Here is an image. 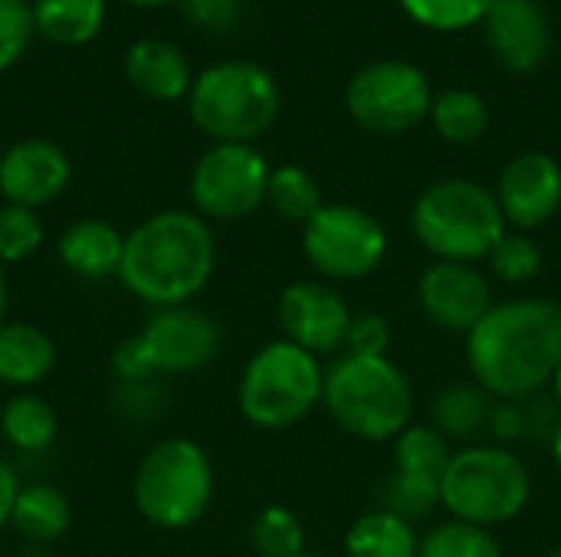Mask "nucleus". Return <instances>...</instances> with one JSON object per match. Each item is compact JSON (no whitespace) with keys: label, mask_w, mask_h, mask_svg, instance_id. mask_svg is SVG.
Wrapping results in <instances>:
<instances>
[{"label":"nucleus","mask_w":561,"mask_h":557,"mask_svg":"<svg viewBox=\"0 0 561 557\" xmlns=\"http://www.w3.org/2000/svg\"><path fill=\"white\" fill-rule=\"evenodd\" d=\"M7 305H10V286H7V272L0 263V325L7 322Z\"/></svg>","instance_id":"obj_39"},{"label":"nucleus","mask_w":561,"mask_h":557,"mask_svg":"<svg viewBox=\"0 0 561 557\" xmlns=\"http://www.w3.org/2000/svg\"><path fill=\"white\" fill-rule=\"evenodd\" d=\"M486 39L496 59L513 72H533L549 53V20L536 0H493L486 10Z\"/></svg>","instance_id":"obj_18"},{"label":"nucleus","mask_w":561,"mask_h":557,"mask_svg":"<svg viewBox=\"0 0 561 557\" xmlns=\"http://www.w3.org/2000/svg\"><path fill=\"white\" fill-rule=\"evenodd\" d=\"M325 371L316 355L293 341L263 345L240 378V414L260 430H289L322 404Z\"/></svg>","instance_id":"obj_7"},{"label":"nucleus","mask_w":561,"mask_h":557,"mask_svg":"<svg viewBox=\"0 0 561 557\" xmlns=\"http://www.w3.org/2000/svg\"><path fill=\"white\" fill-rule=\"evenodd\" d=\"M128 85L151 102H174L191 85L187 59L164 39H138L125 56Z\"/></svg>","instance_id":"obj_20"},{"label":"nucleus","mask_w":561,"mask_h":557,"mask_svg":"<svg viewBox=\"0 0 561 557\" xmlns=\"http://www.w3.org/2000/svg\"><path fill=\"white\" fill-rule=\"evenodd\" d=\"M128 3H138V7H158V3H171V0H128Z\"/></svg>","instance_id":"obj_42"},{"label":"nucleus","mask_w":561,"mask_h":557,"mask_svg":"<svg viewBox=\"0 0 561 557\" xmlns=\"http://www.w3.org/2000/svg\"><path fill=\"white\" fill-rule=\"evenodd\" d=\"M43 246V220L30 207H0V263H23Z\"/></svg>","instance_id":"obj_32"},{"label":"nucleus","mask_w":561,"mask_h":557,"mask_svg":"<svg viewBox=\"0 0 561 557\" xmlns=\"http://www.w3.org/2000/svg\"><path fill=\"white\" fill-rule=\"evenodd\" d=\"M33 33V10L26 0H0V72L10 69L26 49Z\"/></svg>","instance_id":"obj_34"},{"label":"nucleus","mask_w":561,"mask_h":557,"mask_svg":"<svg viewBox=\"0 0 561 557\" xmlns=\"http://www.w3.org/2000/svg\"><path fill=\"white\" fill-rule=\"evenodd\" d=\"M431 118H434V128L454 144H470V141L483 138V131L490 128V108L470 89L444 92L431 105Z\"/></svg>","instance_id":"obj_28"},{"label":"nucleus","mask_w":561,"mask_h":557,"mask_svg":"<svg viewBox=\"0 0 561 557\" xmlns=\"http://www.w3.org/2000/svg\"><path fill=\"white\" fill-rule=\"evenodd\" d=\"M417 305L431 325L470 335L493 309V289L477 263L437 259L417 279Z\"/></svg>","instance_id":"obj_15"},{"label":"nucleus","mask_w":561,"mask_h":557,"mask_svg":"<svg viewBox=\"0 0 561 557\" xmlns=\"http://www.w3.org/2000/svg\"><path fill=\"white\" fill-rule=\"evenodd\" d=\"M302 253L325 279H365L385 263L388 233L362 207L322 204V210L302 227Z\"/></svg>","instance_id":"obj_9"},{"label":"nucleus","mask_w":561,"mask_h":557,"mask_svg":"<svg viewBox=\"0 0 561 557\" xmlns=\"http://www.w3.org/2000/svg\"><path fill=\"white\" fill-rule=\"evenodd\" d=\"M105 20V0H36L33 26L62 46L89 43Z\"/></svg>","instance_id":"obj_25"},{"label":"nucleus","mask_w":561,"mask_h":557,"mask_svg":"<svg viewBox=\"0 0 561 557\" xmlns=\"http://www.w3.org/2000/svg\"><path fill=\"white\" fill-rule=\"evenodd\" d=\"M53 364H56V345L39 325L30 322L0 325V384L26 391L46 381Z\"/></svg>","instance_id":"obj_21"},{"label":"nucleus","mask_w":561,"mask_h":557,"mask_svg":"<svg viewBox=\"0 0 561 557\" xmlns=\"http://www.w3.org/2000/svg\"><path fill=\"white\" fill-rule=\"evenodd\" d=\"M552 460H556V466H559L561 473V420L559 427H556V433H552Z\"/></svg>","instance_id":"obj_40"},{"label":"nucleus","mask_w":561,"mask_h":557,"mask_svg":"<svg viewBox=\"0 0 561 557\" xmlns=\"http://www.w3.org/2000/svg\"><path fill=\"white\" fill-rule=\"evenodd\" d=\"M533 499L529 466L506 446L457 450L440 486V506L467 525L496 529L513 522Z\"/></svg>","instance_id":"obj_6"},{"label":"nucleus","mask_w":561,"mask_h":557,"mask_svg":"<svg viewBox=\"0 0 561 557\" xmlns=\"http://www.w3.org/2000/svg\"><path fill=\"white\" fill-rule=\"evenodd\" d=\"M217 246L207 220L187 210H161L125 236L122 286L151 309L191 305L210 282Z\"/></svg>","instance_id":"obj_2"},{"label":"nucleus","mask_w":561,"mask_h":557,"mask_svg":"<svg viewBox=\"0 0 561 557\" xmlns=\"http://www.w3.org/2000/svg\"><path fill=\"white\" fill-rule=\"evenodd\" d=\"M266 204L289 223H309L319 210H322V190L316 184V177L296 164H283L276 171H270V184H266Z\"/></svg>","instance_id":"obj_27"},{"label":"nucleus","mask_w":561,"mask_h":557,"mask_svg":"<svg viewBox=\"0 0 561 557\" xmlns=\"http://www.w3.org/2000/svg\"><path fill=\"white\" fill-rule=\"evenodd\" d=\"M546 557H561V548H552V552H549Z\"/></svg>","instance_id":"obj_43"},{"label":"nucleus","mask_w":561,"mask_h":557,"mask_svg":"<svg viewBox=\"0 0 561 557\" xmlns=\"http://www.w3.org/2000/svg\"><path fill=\"white\" fill-rule=\"evenodd\" d=\"M490 269L503 279V282H510V286H526V282H533L536 276H539V269H542V250H539V243L529 236V233H523V230H506L503 236H500V243L490 250Z\"/></svg>","instance_id":"obj_31"},{"label":"nucleus","mask_w":561,"mask_h":557,"mask_svg":"<svg viewBox=\"0 0 561 557\" xmlns=\"http://www.w3.org/2000/svg\"><path fill=\"white\" fill-rule=\"evenodd\" d=\"M16 492H20L16 469H13L7 460H0V529H3V525H10V515H13Z\"/></svg>","instance_id":"obj_38"},{"label":"nucleus","mask_w":561,"mask_h":557,"mask_svg":"<svg viewBox=\"0 0 561 557\" xmlns=\"http://www.w3.org/2000/svg\"><path fill=\"white\" fill-rule=\"evenodd\" d=\"M135 341L151 374H187L214 361L220 348V328L194 305H168L154 309Z\"/></svg>","instance_id":"obj_13"},{"label":"nucleus","mask_w":561,"mask_h":557,"mask_svg":"<svg viewBox=\"0 0 561 557\" xmlns=\"http://www.w3.org/2000/svg\"><path fill=\"white\" fill-rule=\"evenodd\" d=\"M417 243L447 263H480L506 233L496 194L467 177L431 184L411 210Z\"/></svg>","instance_id":"obj_4"},{"label":"nucleus","mask_w":561,"mask_h":557,"mask_svg":"<svg viewBox=\"0 0 561 557\" xmlns=\"http://www.w3.org/2000/svg\"><path fill=\"white\" fill-rule=\"evenodd\" d=\"M417 557H506L503 545L496 542V535L490 529H477L467 522H444L437 529H431L421 538V552Z\"/></svg>","instance_id":"obj_30"},{"label":"nucleus","mask_w":561,"mask_h":557,"mask_svg":"<svg viewBox=\"0 0 561 557\" xmlns=\"http://www.w3.org/2000/svg\"><path fill=\"white\" fill-rule=\"evenodd\" d=\"M496 204L506 217V227L536 230L549 223L561 207V164L546 151H526L513 158L496 187Z\"/></svg>","instance_id":"obj_16"},{"label":"nucleus","mask_w":561,"mask_h":557,"mask_svg":"<svg viewBox=\"0 0 561 557\" xmlns=\"http://www.w3.org/2000/svg\"><path fill=\"white\" fill-rule=\"evenodd\" d=\"M187 16L207 30H230L240 20V0H181Z\"/></svg>","instance_id":"obj_36"},{"label":"nucleus","mask_w":561,"mask_h":557,"mask_svg":"<svg viewBox=\"0 0 561 557\" xmlns=\"http://www.w3.org/2000/svg\"><path fill=\"white\" fill-rule=\"evenodd\" d=\"M59 263L82 279H105V276H118L122 269V256H125V236L95 217L76 220L62 230L59 243H56Z\"/></svg>","instance_id":"obj_19"},{"label":"nucleus","mask_w":561,"mask_h":557,"mask_svg":"<svg viewBox=\"0 0 561 557\" xmlns=\"http://www.w3.org/2000/svg\"><path fill=\"white\" fill-rule=\"evenodd\" d=\"M131 496L145 522L164 532H184L210 509L214 466L201 443L187 437L161 440L138 463Z\"/></svg>","instance_id":"obj_5"},{"label":"nucleus","mask_w":561,"mask_h":557,"mask_svg":"<svg viewBox=\"0 0 561 557\" xmlns=\"http://www.w3.org/2000/svg\"><path fill=\"white\" fill-rule=\"evenodd\" d=\"M404 10L434 30H460L477 23L480 16H486L493 0H401Z\"/></svg>","instance_id":"obj_33"},{"label":"nucleus","mask_w":561,"mask_h":557,"mask_svg":"<svg viewBox=\"0 0 561 557\" xmlns=\"http://www.w3.org/2000/svg\"><path fill=\"white\" fill-rule=\"evenodd\" d=\"M10 525L36 545H49L56 538H62L72 525V506L69 499L46 483H33V486H20L16 502H13V515Z\"/></svg>","instance_id":"obj_22"},{"label":"nucleus","mask_w":561,"mask_h":557,"mask_svg":"<svg viewBox=\"0 0 561 557\" xmlns=\"http://www.w3.org/2000/svg\"><path fill=\"white\" fill-rule=\"evenodd\" d=\"M299 557H325V555H309V552H306V555H299Z\"/></svg>","instance_id":"obj_44"},{"label":"nucleus","mask_w":561,"mask_h":557,"mask_svg":"<svg viewBox=\"0 0 561 557\" xmlns=\"http://www.w3.org/2000/svg\"><path fill=\"white\" fill-rule=\"evenodd\" d=\"M279 112V89L256 62H217L191 85V118L217 144H250Z\"/></svg>","instance_id":"obj_8"},{"label":"nucleus","mask_w":561,"mask_h":557,"mask_svg":"<svg viewBox=\"0 0 561 557\" xmlns=\"http://www.w3.org/2000/svg\"><path fill=\"white\" fill-rule=\"evenodd\" d=\"M250 545L260 557H299L306 555V529L302 519L286 506H266L250 529Z\"/></svg>","instance_id":"obj_29"},{"label":"nucleus","mask_w":561,"mask_h":557,"mask_svg":"<svg viewBox=\"0 0 561 557\" xmlns=\"http://www.w3.org/2000/svg\"><path fill=\"white\" fill-rule=\"evenodd\" d=\"M473 381L496 401L539 394L561 364V305L552 299H510L467 335Z\"/></svg>","instance_id":"obj_1"},{"label":"nucleus","mask_w":561,"mask_h":557,"mask_svg":"<svg viewBox=\"0 0 561 557\" xmlns=\"http://www.w3.org/2000/svg\"><path fill=\"white\" fill-rule=\"evenodd\" d=\"M549 384H552V394H556L552 401H556V404L561 407V364H559V371L552 374V381H549Z\"/></svg>","instance_id":"obj_41"},{"label":"nucleus","mask_w":561,"mask_h":557,"mask_svg":"<svg viewBox=\"0 0 561 557\" xmlns=\"http://www.w3.org/2000/svg\"><path fill=\"white\" fill-rule=\"evenodd\" d=\"M322 407L358 440H398L414 417V387L388 355H342L325 368Z\"/></svg>","instance_id":"obj_3"},{"label":"nucleus","mask_w":561,"mask_h":557,"mask_svg":"<svg viewBox=\"0 0 561 557\" xmlns=\"http://www.w3.org/2000/svg\"><path fill=\"white\" fill-rule=\"evenodd\" d=\"M496 397L480 384H450L434 397L431 427L447 440H473L493 423Z\"/></svg>","instance_id":"obj_23"},{"label":"nucleus","mask_w":561,"mask_h":557,"mask_svg":"<svg viewBox=\"0 0 561 557\" xmlns=\"http://www.w3.org/2000/svg\"><path fill=\"white\" fill-rule=\"evenodd\" d=\"M454 460L450 440L431 423H411L394 440V463L381 486V509L417 522L440 506L444 473Z\"/></svg>","instance_id":"obj_10"},{"label":"nucleus","mask_w":561,"mask_h":557,"mask_svg":"<svg viewBox=\"0 0 561 557\" xmlns=\"http://www.w3.org/2000/svg\"><path fill=\"white\" fill-rule=\"evenodd\" d=\"M417 552L421 538L411 522L388 509L365 512L345 535V557H417Z\"/></svg>","instance_id":"obj_24"},{"label":"nucleus","mask_w":561,"mask_h":557,"mask_svg":"<svg viewBox=\"0 0 561 557\" xmlns=\"http://www.w3.org/2000/svg\"><path fill=\"white\" fill-rule=\"evenodd\" d=\"M115 371L128 384H138V381H148L151 378V368H148V361H145V355H141V348H138L135 338H128V341H122L115 348Z\"/></svg>","instance_id":"obj_37"},{"label":"nucleus","mask_w":561,"mask_h":557,"mask_svg":"<svg viewBox=\"0 0 561 557\" xmlns=\"http://www.w3.org/2000/svg\"><path fill=\"white\" fill-rule=\"evenodd\" d=\"M270 164L250 144H214L191 174V200L201 217L243 220L266 204Z\"/></svg>","instance_id":"obj_12"},{"label":"nucleus","mask_w":561,"mask_h":557,"mask_svg":"<svg viewBox=\"0 0 561 557\" xmlns=\"http://www.w3.org/2000/svg\"><path fill=\"white\" fill-rule=\"evenodd\" d=\"M279 325L286 332V341L299 345L302 351L322 358V355H339L345 351L348 328H352V309L332 289L329 282H293L279 295Z\"/></svg>","instance_id":"obj_14"},{"label":"nucleus","mask_w":561,"mask_h":557,"mask_svg":"<svg viewBox=\"0 0 561 557\" xmlns=\"http://www.w3.org/2000/svg\"><path fill=\"white\" fill-rule=\"evenodd\" d=\"M0 433L13 450L39 453L56 440V410L36 394H16L0 407Z\"/></svg>","instance_id":"obj_26"},{"label":"nucleus","mask_w":561,"mask_h":557,"mask_svg":"<svg viewBox=\"0 0 561 557\" xmlns=\"http://www.w3.org/2000/svg\"><path fill=\"white\" fill-rule=\"evenodd\" d=\"M72 177L66 151L46 138H23L0 154V197L16 207H43L56 200Z\"/></svg>","instance_id":"obj_17"},{"label":"nucleus","mask_w":561,"mask_h":557,"mask_svg":"<svg viewBox=\"0 0 561 557\" xmlns=\"http://www.w3.org/2000/svg\"><path fill=\"white\" fill-rule=\"evenodd\" d=\"M388 345H391V325L381 312H362L352 318L345 355L381 358V355H388Z\"/></svg>","instance_id":"obj_35"},{"label":"nucleus","mask_w":561,"mask_h":557,"mask_svg":"<svg viewBox=\"0 0 561 557\" xmlns=\"http://www.w3.org/2000/svg\"><path fill=\"white\" fill-rule=\"evenodd\" d=\"M345 102L362 128L378 135H398L414 128L431 112V85L424 72L411 62L385 59L365 66L348 82Z\"/></svg>","instance_id":"obj_11"}]
</instances>
